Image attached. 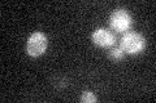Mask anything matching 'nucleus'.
<instances>
[{
    "label": "nucleus",
    "mask_w": 156,
    "mask_h": 103,
    "mask_svg": "<svg viewBox=\"0 0 156 103\" xmlns=\"http://www.w3.org/2000/svg\"><path fill=\"white\" fill-rule=\"evenodd\" d=\"M144 47V37L136 32H126L120 40V48L128 54H138L143 50Z\"/></svg>",
    "instance_id": "nucleus-1"
},
{
    "label": "nucleus",
    "mask_w": 156,
    "mask_h": 103,
    "mask_svg": "<svg viewBox=\"0 0 156 103\" xmlns=\"http://www.w3.org/2000/svg\"><path fill=\"white\" fill-rule=\"evenodd\" d=\"M131 23H133L131 16L125 9H116L109 17V26L116 32H126L131 27Z\"/></svg>",
    "instance_id": "nucleus-2"
},
{
    "label": "nucleus",
    "mask_w": 156,
    "mask_h": 103,
    "mask_svg": "<svg viewBox=\"0 0 156 103\" xmlns=\"http://www.w3.org/2000/svg\"><path fill=\"white\" fill-rule=\"evenodd\" d=\"M48 47V40L47 36L43 32H34L27 39L26 43V53L31 57H39L46 52Z\"/></svg>",
    "instance_id": "nucleus-3"
},
{
    "label": "nucleus",
    "mask_w": 156,
    "mask_h": 103,
    "mask_svg": "<svg viewBox=\"0 0 156 103\" xmlns=\"http://www.w3.org/2000/svg\"><path fill=\"white\" fill-rule=\"evenodd\" d=\"M92 41L100 48H109L115 45V36L107 28H98L92 32Z\"/></svg>",
    "instance_id": "nucleus-4"
},
{
    "label": "nucleus",
    "mask_w": 156,
    "mask_h": 103,
    "mask_svg": "<svg viewBox=\"0 0 156 103\" xmlns=\"http://www.w3.org/2000/svg\"><path fill=\"white\" fill-rule=\"evenodd\" d=\"M108 57L111 58L112 61H115V62L121 61L124 58V50L120 47H115V48H112L111 50H109Z\"/></svg>",
    "instance_id": "nucleus-5"
},
{
    "label": "nucleus",
    "mask_w": 156,
    "mask_h": 103,
    "mask_svg": "<svg viewBox=\"0 0 156 103\" xmlns=\"http://www.w3.org/2000/svg\"><path fill=\"white\" fill-rule=\"evenodd\" d=\"M81 101L83 103H94V102H96V97L92 94L91 92L86 90V92H83V94H82Z\"/></svg>",
    "instance_id": "nucleus-6"
}]
</instances>
